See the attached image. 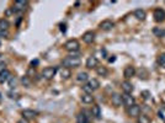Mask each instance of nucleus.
Listing matches in <instances>:
<instances>
[{
    "instance_id": "1",
    "label": "nucleus",
    "mask_w": 165,
    "mask_h": 123,
    "mask_svg": "<svg viewBox=\"0 0 165 123\" xmlns=\"http://www.w3.org/2000/svg\"><path fill=\"white\" fill-rule=\"evenodd\" d=\"M62 64L64 65V68H68V69H70V68H78L79 65L81 64V60H80L79 57L69 55V57H67V58L63 59Z\"/></svg>"
},
{
    "instance_id": "2",
    "label": "nucleus",
    "mask_w": 165,
    "mask_h": 123,
    "mask_svg": "<svg viewBox=\"0 0 165 123\" xmlns=\"http://www.w3.org/2000/svg\"><path fill=\"white\" fill-rule=\"evenodd\" d=\"M64 48L67 49L68 52H70V53H75L77 51H79L80 43L78 42L77 39H69V41H67V42H65Z\"/></svg>"
},
{
    "instance_id": "3",
    "label": "nucleus",
    "mask_w": 165,
    "mask_h": 123,
    "mask_svg": "<svg viewBox=\"0 0 165 123\" xmlns=\"http://www.w3.org/2000/svg\"><path fill=\"white\" fill-rule=\"evenodd\" d=\"M55 73H57V67H47L42 70V76L47 80H51L54 78Z\"/></svg>"
},
{
    "instance_id": "4",
    "label": "nucleus",
    "mask_w": 165,
    "mask_h": 123,
    "mask_svg": "<svg viewBox=\"0 0 165 123\" xmlns=\"http://www.w3.org/2000/svg\"><path fill=\"white\" fill-rule=\"evenodd\" d=\"M27 1H25V0H18V1L14 3V6H12V11L14 12H19V11H23L26 9L27 6Z\"/></svg>"
},
{
    "instance_id": "5",
    "label": "nucleus",
    "mask_w": 165,
    "mask_h": 123,
    "mask_svg": "<svg viewBox=\"0 0 165 123\" xmlns=\"http://www.w3.org/2000/svg\"><path fill=\"white\" fill-rule=\"evenodd\" d=\"M122 101H123V105H125L126 107H131V106H133L136 103V100H134V97L132 96V94H123Z\"/></svg>"
},
{
    "instance_id": "6",
    "label": "nucleus",
    "mask_w": 165,
    "mask_h": 123,
    "mask_svg": "<svg viewBox=\"0 0 165 123\" xmlns=\"http://www.w3.org/2000/svg\"><path fill=\"white\" fill-rule=\"evenodd\" d=\"M153 16H154V20L156 22H163L165 20V10L161 9V7H158V9L154 10Z\"/></svg>"
},
{
    "instance_id": "7",
    "label": "nucleus",
    "mask_w": 165,
    "mask_h": 123,
    "mask_svg": "<svg viewBox=\"0 0 165 123\" xmlns=\"http://www.w3.org/2000/svg\"><path fill=\"white\" fill-rule=\"evenodd\" d=\"M128 116L131 117H138L139 114H141V107H139L138 105H133V106H131V107H128Z\"/></svg>"
},
{
    "instance_id": "8",
    "label": "nucleus",
    "mask_w": 165,
    "mask_h": 123,
    "mask_svg": "<svg viewBox=\"0 0 165 123\" xmlns=\"http://www.w3.org/2000/svg\"><path fill=\"white\" fill-rule=\"evenodd\" d=\"M115 27V22L112 20H104L100 23V28L102 31H111Z\"/></svg>"
},
{
    "instance_id": "9",
    "label": "nucleus",
    "mask_w": 165,
    "mask_h": 123,
    "mask_svg": "<svg viewBox=\"0 0 165 123\" xmlns=\"http://www.w3.org/2000/svg\"><path fill=\"white\" fill-rule=\"evenodd\" d=\"M134 74H136V69L133 65H127V67L125 68V70H123V76H125L127 80L131 79L132 76H134Z\"/></svg>"
},
{
    "instance_id": "10",
    "label": "nucleus",
    "mask_w": 165,
    "mask_h": 123,
    "mask_svg": "<svg viewBox=\"0 0 165 123\" xmlns=\"http://www.w3.org/2000/svg\"><path fill=\"white\" fill-rule=\"evenodd\" d=\"M94 39H95V32H93V31H86L85 33L82 35V41H84L85 43H88V44L93 43Z\"/></svg>"
},
{
    "instance_id": "11",
    "label": "nucleus",
    "mask_w": 165,
    "mask_h": 123,
    "mask_svg": "<svg viewBox=\"0 0 165 123\" xmlns=\"http://www.w3.org/2000/svg\"><path fill=\"white\" fill-rule=\"evenodd\" d=\"M121 87H122V90H123V92H125V94H132V91H133V85H132V83L128 81V80L122 81Z\"/></svg>"
},
{
    "instance_id": "12",
    "label": "nucleus",
    "mask_w": 165,
    "mask_h": 123,
    "mask_svg": "<svg viewBox=\"0 0 165 123\" xmlns=\"http://www.w3.org/2000/svg\"><path fill=\"white\" fill-rule=\"evenodd\" d=\"M111 102H112V105L115 106V107H120V106L123 103V101H122V95H120V94H112V96H111Z\"/></svg>"
},
{
    "instance_id": "13",
    "label": "nucleus",
    "mask_w": 165,
    "mask_h": 123,
    "mask_svg": "<svg viewBox=\"0 0 165 123\" xmlns=\"http://www.w3.org/2000/svg\"><path fill=\"white\" fill-rule=\"evenodd\" d=\"M97 64H99V60H97V58L96 57H89V58L86 59V63H85V65H86V68L88 69H93V68H96L97 67Z\"/></svg>"
},
{
    "instance_id": "14",
    "label": "nucleus",
    "mask_w": 165,
    "mask_h": 123,
    "mask_svg": "<svg viewBox=\"0 0 165 123\" xmlns=\"http://www.w3.org/2000/svg\"><path fill=\"white\" fill-rule=\"evenodd\" d=\"M21 114H22V117L23 118H26V119H31V118H35V117H37V111H34V110H23L22 112H21Z\"/></svg>"
},
{
    "instance_id": "15",
    "label": "nucleus",
    "mask_w": 165,
    "mask_h": 123,
    "mask_svg": "<svg viewBox=\"0 0 165 123\" xmlns=\"http://www.w3.org/2000/svg\"><path fill=\"white\" fill-rule=\"evenodd\" d=\"M11 78V73L7 70V69H5L4 71H1L0 73V84H4V83H6L7 80H9Z\"/></svg>"
},
{
    "instance_id": "16",
    "label": "nucleus",
    "mask_w": 165,
    "mask_h": 123,
    "mask_svg": "<svg viewBox=\"0 0 165 123\" xmlns=\"http://www.w3.org/2000/svg\"><path fill=\"white\" fill-rule=\"evenodd\" d=\"M133 15H134V17H136L138 21H143V20H145V16H147L145 11L142 10V9H137V10L134 11Z\"/></svg>"
},
{
    "instance_id": "17",
    "label": "nucleus",
    "mask_w": 165,
    "mask_h": 123,
    "mask_svg": "<svg viewBox=\"0 0 165 123\" xmlns=\"http://www.w3.org/2000/svg\"><path fill=\"white\" fill-rule=\"evenodd\" d=\"M91 113H93V116L95 118L100 119L101 118V108H100V106H99V105H94L93 108H91Z\"/></svg>"
},
{
    "instance_id": "18",
    "label": "nucleus",
    "mask_w": 165,
    "mask_h": 123,
    "mask_svg": "<svg viewBox=\"0 0 165 123\" xmlns=\"http://www.w3.org/2000/svg\"><path fill=\"white\" fill-rule=\"evenodd\" d=\"M70 76H72L70 69H68V68L61 69V78H62L63 80H68V79H70Z\"/></svg>"
},
{
    "instance_id": "19",
    "label": "nucleus",
    "mask_w": 165,
    "mask_h": 123,
    "mask_svg": "<svg viewBox=\"0 0 165 123\" xmlns=\"http://www.w3.org/2000/svg\"><path fill=\"white\" fill-rule=\"evenodd\" d=\"M77 123H89L88 116L85 114V112H79L77 116Z\"/></svg>"
},
{
    "instance_id": "20",
    "label": "nucleus",
    "mask_w": 165,
    "mask_h": 123,
    "mask_svg": "<svg viewBox=\"0 0 165 123\" xmlns=\"http://www.w3.org/2000/svg\"><path fill=\"white\" fill-rule=\"evenodd\" d=\"M81 101L84 102V103H93L94 102V96H93V94H82Z\"/></svg>"
},
{
    "instance_id": "21",
    "label": "nucleus",
    "mask_w": 165,
    "mask_h": 123,
    "mask_svg": "<svg viewBox=\"0 0 165 123\" xmlns=\"http://www.w3.org/2000/svg\"><path fill=\"white\" fill-rule=\"evenodd\" d=\"M10 27V22L7 21L6 19H0V31L6 32Z\"/></svg>"
},
{
    "instance_id": "22",
    "label": "nucleus",
    "mask_w": 165,
    "mask_h": 123,
    "mask_svg": "<svg viewBox=\"0 0 165 123\" xmlns=\"http://www.w3.org/2000/svg\"><path fill=\"white\" fill-rule=\"evenodd\" d=\"M88 85L91 87L93 91H95V90H97L99 87H100V81H99L97 79H91V80H89Z\"/></svg>"
},
{
    "instance_id": "23",
    "label": "nucleus",
    "mask_w": 165,
    "mask_h": 123,
    "mask_svg": "<svg viewBox=\"0 0 165 123\" xmlns=\"http://www.w3.org/2000/svg\"><path fill=\"white\" fill-rule=\"evenodd\" d=\"M150 118L147 116V114L142 113V114H139V116L137 117V123H150Z\"/></svg>"
},
{
    "instance_id": "24",
    "label": "nucleus",
    "mask_w": 165,
    "mask_h": 123,
    "mask_svg": "<svg viewBox=\"0 0 165 123\" xmlns=\"http://www.w3.org/2000/svg\"><path fill=\"white\" fill-rule=\"evenodd\" d=\"M96 73H97V75H100V76H106L107 74H109V70H107L106 67H96Z\"/></svg>"
},
{
    "instance_id": "25",
    "label": "nucleus",
    "mask_w": 165,
    "mask_h": 123,
    "mask_svg": "<svg viewBox=\"0 0 165 123\" xmlns=\"http://www.w3.org/2000/svg\"><path fill=\"white\" fill-rule=\"evenodd\" d=\"M153 33H154L156 37H164V36H165V30L159 28V27H155V28L153 30Z\"/></svg>"
},
{
    "instance_id": "26",
    "label": "nucleus",
    "mask_w": 165,
    "mask_h": 123,
    "mask_svg": "<svg viewBox=\"0 0 165 123\" xmlns=\"http://www.w3.org/2000/svg\"><path fill=\"white\" fill-rule=\"evenodd\" d=\"M77 80L78 81H86L88 80V73H85V71H81V73H79L78 74V76H77Z\"/></svg>"
},
{
    "instance_id": "27",
    "label": "nucleus",
    "mask_w": 165,
    "mask_h": 123,
    "mask_svg": "<svg viewBox=\"0 0 165 123\" xmlns=\"http://www.w3.org/2000/svg\"><path fill=\"white\" fill-rule=\"evenodd\" d=\"M158 64L160 65L161 68H165V53H161L158 57Z\"/></svg>"
},
{
    "instance_id": "28",
    "label": "nucleus",
    "mask_w": 165,
    "mask_h": 123,
    "mask_svg": "<svg viewBox=\"0 0 165 123\" xmlns=\"http://www.w3.org/2000/svg\"><path fill=\"white\" fill-rule=\"evenodd\" d=\"M21 83L23 84V86L30 87V85H31V80H30V78L26 75V76H23V78L21 79Z\"/></svg>"
},
{
    "instance_id": "29",
    "label": "nucleus",
    "mask_w": 165,
    "mask_h": 123,
    "mask_svg": "<svg viewBox=\"0 0 165 123\" xmlns=\"http://www.w3.org/2000/svg\"><path fill=\"white\" fill-rule=\"evenodd\" d=\"M82 91H84V94H93V92H94L93 90H91V87H90L88 84L82 86Z\"/></svg>"
},
{
    "instance_id": "30",
    "label": "nucleus",
    "mask_w": 165,
    "mask_h": 123,
    "mask_svg": "<svg viewBox=\"0 0 165 123\" xmlns=\"http://www.w3.org/2000/svg\"><path fill=\"white\" fill-rule=\"evenodd\" d=\"M5 69H6V64L4 62H0V73L4 71Z\"/></svg>"
},
{
    "instance_id": "31",
    "label": "nucleus",
    "mask_w": 165,
    "mask_h": 123,
    "mask_svg": "<svg viewBox=\"0 0 165 123\" xmlns=\"http://www.w3.org/2000/svg\"><path fill=\"white\" fill-rule=\"evenodd\" d=\"M18 123H28V119H26V118H20L19 121H18Z\"/></svg>"
},
{
    "instance_id": "32",
    "label": "nucleus",
    "mask_w": 165,
    "mask_h": 123,
    "mask_svg": "<svg viewBox=\"0 0 165 123\" xmlns=\"http://www.w3.org/2000/svg\"><path fill=\"white\" fill-rule=\"evenodd\" d=\"M65 30H67V28H65V25H61V31L65 32Z\"/></svg>"
},
{
    "instance_id": "33",
    "label": "nucleus",
    "mask_w": 165,
    "mask_h": 123,
    "mask_svg": "<svg viewBox=\"0 0 165 123\" xmlns=\"http://www.w3.org/2000/svg\"><path fill=\"white\" fill-rule=\"evenodd\" d=\"M38 64V60H32L31 62V65H32V67H34V65H37Z\"/></svg>"
},
{
    "instance_id": "34",
    "label": "nucleus",
    "mask_w": 165,
    "mask_h": 123,
    "mask_svg": "<svg viewBox=\"0 0 165 123\" xmlns=\"http://www.w3.org/2000/svg\"><path fill=\"white\" fill-rule=\"evenodd\" d=\"M115 59H116V58H115V57H112V58H110V59H109V62H110V63H112V62H115Z\"/></svg>"
},
{
    "instance_id": "35",
    "label": "nucleus",
    "mask_w": 165,
    "mask_h": 123,
    "mask_svg": "<svg viewBox=\"0 0 165 123\" xmlns=\"http://www.w3.org/2000/svg\"><path fill=\"white\" fill-rule=\"evenodd\" d=\"M0 58H1V54H0Z\"/></svg>"
}]
</instances>
